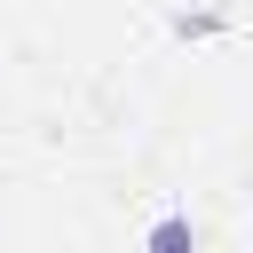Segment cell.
<instances>
[{"label":"cell","mask_w":253,"mask_h":253,"mask_svg":"<svg viewBox=\"0 0 253 253\" xmlns=\"http://www.w3.org/2000/svg\"><path fill=\"white\" fill-rule=\"evenodd\" d=\"M150 253H198V229H190V213H158V229H150Z\"/></svg>","instance_id":"obj_1"}]
</instances>
